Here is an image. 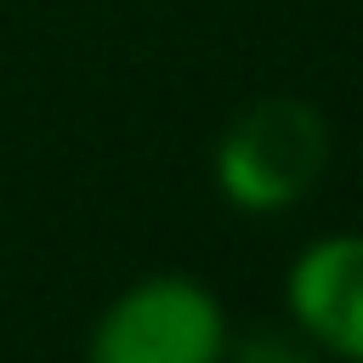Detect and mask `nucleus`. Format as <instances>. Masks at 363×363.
<instances>
[{
	"instance_id": "nucleus-1",
	"label": "nucleus",
	"mask_w": 363,
	"mask_h": 363,
	"mask_svg": "<svg viewBox=\"0 0 363 363\" xmlns=\"http://www.w3.org/2000/svg\"><path fill=\"white\" fill-rule=\"evenodd\" d=\"M329 170V119L306 96L250 102L210 147V182L238 216L295 210Z\"/></svg>"
},
{
	"instance_id": "nucleus-2",
	"label": "nucleus",
	"mask_w": 363,
	"mask_h": 363,
	"mask_svg": "<svg viewBox=\"0 0 363 363\" xmlns=\"http://www.w3.org/2000/svg\"><path fill=\"white\" fill-rule=\"evenodd\" d=\"M233 340L227 306L187 272L125 284L85 335V363H221Z\"/></svg>"
},
{
	"instance_id": "nucleus-3",
	"label": "nucleus",
	"mask_w": 363,
	"mask_h": 363,
	"mask_svg": "<svg viewBox=\"0 0 363 363\" xmlns=\"http://www.w3.org/2000/svg\"><path fill=\"white\" fill-rule=\"evenodd\" d=\"M289 323L323 363H363V233H318L284 272Z\"/></svg>"
},
{
	"instance_id": "nucleus-4",
	"label": "nucleus",
	"mask_w": 363,
	"mask_h": 363,
	"mask_svg": "<svg viewBox=\"0 0 363 363\" xmlns=\"http://www.w3.org/2000/svg\"><path fill=\"white\" fill-rule=\"evenodd\" d=\"M221 363H323V352L289 323V329H250V335H233Z\"/></svg>"
}]
</instances>
